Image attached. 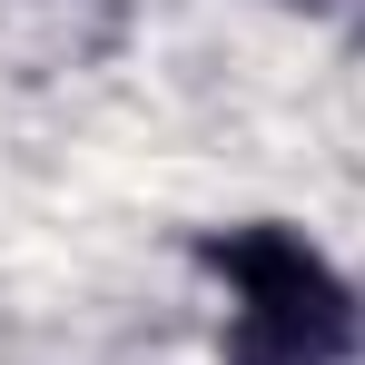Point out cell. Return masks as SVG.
<instances>
[{
	"label": "cell",
	"mask_w": 365,
	"mask_h": 365,
	"mask_svg": "<svg viewBox=\"0 0 365 365\" xmlns=\"http://www.w3.org/2000/svg\"><path fill=\"white\" fill-rule=\"evenodd\" d=\"M197 267L237 297L227 365H336L356 346V287L336 277V257L306 227H277V217L207 227Z\"/></svg>",
	"instance_id": "cell-1"
}]
</instances>
